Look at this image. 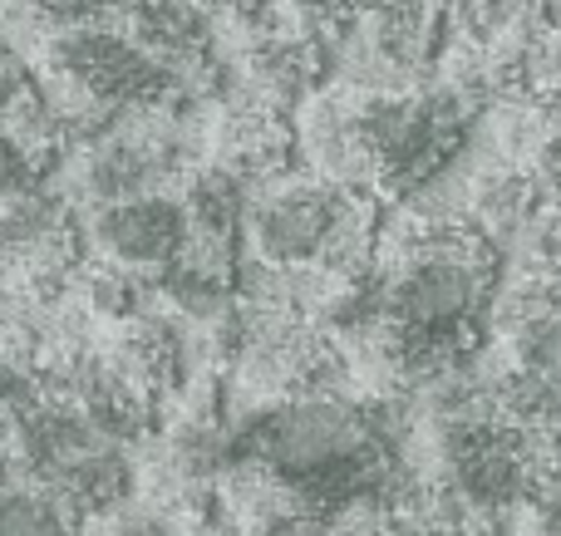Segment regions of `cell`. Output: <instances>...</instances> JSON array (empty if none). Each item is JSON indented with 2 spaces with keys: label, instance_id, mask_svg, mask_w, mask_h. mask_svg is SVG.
<instances>
[{
  "label": "cell",
  "instance_id": "2",
  "mask_svg": "<svg viewBox=\"0 0 561 536\" xmlns=\"http://www.w3.org/2000/svg\"><path fill=\"white\" fill-rule=\"evenodd\" d=\"M434 482L468 517H497V512H527L561 478V433H533L503 419L483 389L463 384L444 404L434 423Z\"/></svg>",
  "mask_w": 561,
  "mask_h": 536
},
{
  "label": "cell",
  "instance_id": "11",
  "mask_svg": "<svg viewBox=\"0 0 561 536\" xmlns=\"http://www.w3.org/2000/svg\"><path fill=\"white\" fill-rule=\"evenodd\" d=\"M458 207H463L497 246H513L517 236L542 217V197H537V187H533V173H527L523 163H513V158H493V163L478 167V173L468 177Z\"/></svg>",
  "mask_w": 561,
  "mask_h": 536
},
{
  "label": "cell",
  "instance_id": "17",
  "mask_svg": "<svg viewBox=\"0 0 561 536\" xmlns=\"http://www.w3.org/2000/svg\"><path fill=\"white\" fill-rule=\"evenodd\" d=\"M39 187V148L25 143L20 133L0 128V202L25 197Z\"/></svg>",
  "mask_w": 561,
  "mask_h": 536
},
{
  "label": "cell",
  "instance_id": "13",
  "mask_svg": "<svg viewBox=\"0 0 561 536\" xmlns=\"http://www.w3.org/2000/svg\"><path fill=\"white\" fill-rule=\"evenodd\" d=\"M280 5V20L276 25L296 30V35H306L310 45H320L330 55V65H335V55L355 39L359 20H365L369 0H276Z\"/></svg>",
  "mask_w": 561,
  "mask_h": 536
},
{
  "label": "cell",
  "instance_id": "5",
  "mask_svg": "<svg viewBox=\"0 0 561 536\" xmlns=\"http://www.w3.org/2000/svg\"><path fill=\"white\" fill-rule=\"evenodd\" d=\"M444 45L448 0H369L335 59H345V84L355 89H414L438 74Z\"/></svg>",
  "mask_w": 561,
  "mask_h": 536
},
{
  "label": "cell",
  "instance_id": "1",
  "mask_svg": "<svg viewBox=\"0 0 561 536\" xmlns=\"http://www.w3.org/2000/svg\"><path fill=\"white\" fill-rule=\"evenodd\" d=\"M232 453L237 463L262 468L276 488L330 517L355 502L399 508L414 488L399 458L389 404L355 389L252 409V419L232 429Z\"/></svg>",
  "mask_w": 561,
  "mask_h": 536
},
{
  "label": "cell",
  "instance_id": "14",
  "mask_svg": "<svg viewBox=\"0 0 561 536\" xmlns=\"http://www.w3.org/2000/svg\"><path fill=\"white\" fill-rule=\"evenodd\" d=\"M389 536H493V532L478 527V517L458 512L428 478H419L414 488L404 492V502L394 508Z\"/></svg>",
  "mask_w": 561,
  "mask_h": 536
},
{
  "label": "cell",
  "instance_id": "8",
  "mask_svg": "<svg viewBox=\"0 0 561 536\" xmlns=\"http://www.w3.org/2000/svg\"><path fill=\"white\" fill-rule=\"evenodd\" d=\"M197 354H203V340L193 325L178 321L163 305H148L144 315L124 325L114 360L148 399H163V394H183L197 380Z\"/></svg>",
  "mask_w": 561,
  "mask_h": 536
},
{
  "label": "cell",
  "instance_id": "19",
  "mask_svg": "<svg viewBox=\"0 0 561 536\" xmlns=\"http://www.w3.org/2000/svg\"><path fill=\"white\" fill-rule=\"evenodd\" d=\"M30 98V74H25V59L0 39V114H15L20 104Z\"/></svg>",
  "mask_w": 561,
  "mask_h": 536
},
{
  "label": "cell",
  "instance_id": "18",
  "mask_svg": "<svg viewBox=\"0 0 561 536\" xmlns=\"http://www.w3.org/2000/svg\"><path fill=\"white\" fill-rule=\"evenodd\" d=\"M523 167L533 173V187L542 197L547 212H561V124L542 128V138L533 143V153L523 158Z\"/></svg>",
  "mask_w": 561,
  "mask_h": 536
},
{
  "label": "cell",
  "instance_id": "3",
  "mask_svg": "<svg viewBox=\"0 0 561 536\" xmlns=\"http://www.w3.org/2000/svg\"><path fill=\"white\" fill-rule=\"evenodd\" d=\"M242 236L266 271H316L330 286H359L379 256V212L375 197L345 193L300 167L252 197Z\"/></svg>",
  "mask_w": 561,
  "mask_h": 536
},
{
  "label": "cell",
  "instance_id": "7",
  "mask_svg": "<svg viewBox=\"0 0 561 536\" xmlns=\"http://www.w3.org/2000/svg\"><path fill=\"white\" fill-rule=\"evenodd\" d=\"M290 153H296V128L286 114L252 94H232L217 108L213 124V163L242 177L252 193L290 173Z\"/></svg>",
  "mask_w": 561,
  "mask_h": 536
},
{
  "label": "cell",
  "instance_id": "10",
  "mask_svg": "<svg viewBox=\"0 0 561 536\" xmlns=\"http://www.w3.org/2000/svg\"><path fill=\"white\" fill-rule=\"evenodd\" d=\"M49 271H75L69 261V212L55 193L35 187L0 202V276L39 281Z\"/></svg>",
  "mask_w": 561,
  "mask_h": 536
},
{
  "label": "cell",
  "instance_id": "4",
  "mask_svg": "<svg viewBox=\"0 0 561 536\" xmlns=\"http://www.w3.org/2000/svg\"><path fill=\"white\" fill-rule=\"evenodd\" d=\"M345 89L359 173L375 202H419L463 158L473 114L438 79L414 89Z\"/></svg>",
  "mask_w": 561,
  "mask_h": 536
},
{
  "label": "cell",
  "instance_id": "12",
  "mask_svg": "<svg viewBox=\"0 0 561 536\" xmlns=\"http://www.w3.org/2000/svg\"><path fill=\"white\" fill-rule=\"evenodd\" d=\"M252 187L242 177H232L227 167L217 163H203L187 173V187H183V212H187V226H193L197 242H217V246H232L247 226V207H252Z\"/></svg>",
  "mask_w": 561,
  "mask_h": 536
},
{
  "label": "cell",
  "instance_id": "15",
  "mask_svg": "<svg viewBox=\"0 0 561 536\" xmlns=\"http://www.w3.org/2000/svg\"><path fill=\"white\" fill-rule=\"evenodd\" d=\"M0 536H79V522L49 492L15 488L0 492Z\"/></svg>",
  "mask_w": 561,
  "mask_h": 536
},
{
  "label": "cell",
  "instance_id": "20",
  "mask_svg": "<svg viewBox=\"0 0 561 536\" xmlns=\"http://www.w3.org/2000/svg\"><path fill=\"white\" fill-rule=\"evenodd\" d=\"M527 536H561V478L527 508Z\"/></svg>",
  "mask_w": 561,
  "mask_h": 536
},
{
  "label": "cell",
  "instance_id": "9",
  "mask_svg": "<svg viewBox=\"0 0 561 536\" xmlns=\"http://www.w3.org/2000/svg\"><path fill=\"white\" fill-rule=\"evenodd\" d=\"M325 74H330V55L286 25L252 30L242 45V94L262 98L280 114L316 98Z\"/></svg>",
  "mask_w": 561,
  "mask_h": 536
},
{
  "label": "cell",
  "instance_id": "16",
  "mask_svg": "<svg viewBox=\"0 0 561 536\" xmlns=\"http://www.w3.org/2000/svg\"><path fill=\"white\" fill-rule=\"evenodd\" d=\"M30 15H39L45 25L59 30H84V25H114L134 10V0H25Z\"/></svg>",
  "mask_w": 561,
  "mask_h": 536
},
{
  "label": "cell",
  "instance_id": "6",
  "mask_svg": "<svg viewBox=\"0 0 561 536\" xmlns=\"http://www.w3.org/2000/svg\"><path fill=\"white\" fill-rule=\"evenodd\" d=\"M104 266H118L128 276H163L178 256L193 246V226L178 197L153 193V197H134L118 207H99L89 222Z\"/></svg>",
  "mask_w": 561,
  "mask_h": 536
}]
</instances>
